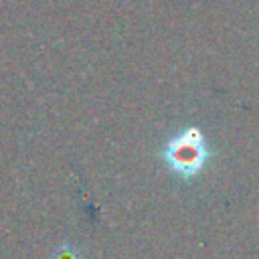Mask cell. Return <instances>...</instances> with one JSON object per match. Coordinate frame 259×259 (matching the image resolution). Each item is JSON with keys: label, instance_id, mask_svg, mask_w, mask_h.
Returning a JSON list of instances; mask_svg holds the SVG:
<instances>
[{"label": "cell", "instance_id": "obj_1", "mask_svg": "<svg viewBox=\"0 0 259 259\" xmlns=\"http://www.w3.org/2000/svg\"><path fill=\"white\" fill-rule=\"evenodd\" d=\"M210 158L212 150L208 146V140L202 130L194 125L176 132L172 138L166 140L162 148V160L180 180H190L198 176L206 168Z\"/></svg>", "mask_w": 259, "mask_h": 259}, {"label": "cell", "instance_id": "obj_2", "mask_svg": "<svg viewBox=\"0 0 259 259\" xmlns=\"http://www.w3.org/2000/svg\"><path fill=\"white\" fill-rule=\"evenodd\" d=\"M51 259H83V257H81V251H79L77 245L65 243V245H61V247L51 255Z\"/></svg>", "mask_w": 259, "mask_h": 259}]
</instances>
